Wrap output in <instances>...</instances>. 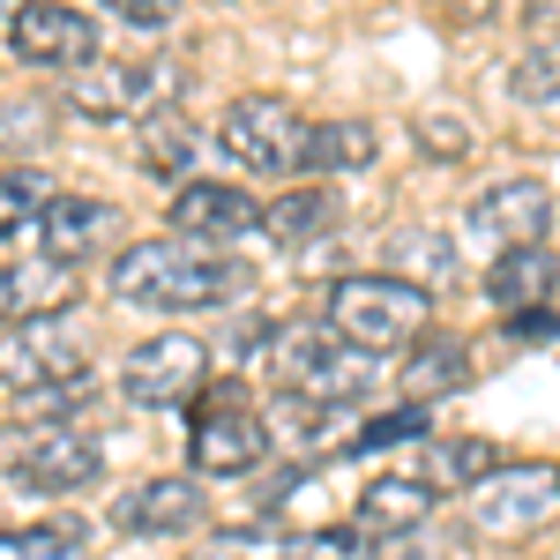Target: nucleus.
I'll use <instances>...</instances> for the list:
<instances>
[{
    "label": "nucleus",
    "mask_w": 560,
    "mask_h": 560,
    "mask_svg": "<svg viewBox=\"0 0 560 560\" xmlns=\"http://www.w3.org/2000/svg\"><path fill=\"white\" fill-rule=\"evenodd\" d=\"M255 269L232 247H195V240H135L113 255L105 292L120 306H150V314H210V306L247 300Z\"/></svg>",
    "instance_id": "1"
},
{
    "label": "nucleus",
    "mask_w": 560,
    "mask_h": 560,
    "mask_svg": "<svg viewBox=\"0 0 560 560\" xmlns=\"http://www.w3.org/2000/svg\"><path fill=\"white\" fill-rule=\"evenodd\" d=\"M269 388L284 404H306V411H345L366 388L382 382V359H366L359 345H345L329 322H292V329H269Z\"/></svg>",
    "instance_id": "2"
},
{
    "label": "nucleus",
    "mask_w": 560,
    "mask_h": 560,
    "mask_svg": "<svg viewBox=\"0 0 560 560\" xmlns=\"http://www.w3.org/2000/svg\"><path fill=\"white\" fill-rule=\"evenodd\" d=\"M329 329L345 345H359L366 359H388L396 345L411 351L433 329V300L411 292L404 277H388V269H359V277L329 284Z\"/></svg>",
    "instance_id": "3"
},
{
    "label": "nucleus",
    "mask_w": 560,
    "mask_h": 560,
    "mask_svg": "<svg viewBox=\"0 0 560 560\" xmlns=\"http://www.w3.org/2000/svg\"><path fill=\"white\" fill-rule=\"evenodd\" d=\"M187 464L202 478H247L269 464V419L240 382H202V396L187 404Z\"/></svg>",
    "instance_id": "4"
},
{
    "label": "nucleus",
    "mask_w": 560,
    "mask_h": 560,
    "mask_svg": "<svg viewBox=\"0 0 560 560\" xmlns=\"http://www.w3.org/2000/svg\"><path fill=\"white\" fill-rule=\"evenodd\" d=\"M217 150L255 179H284L300 173V150H306V120L292 97H269V90H247L217 113Z\"/></svg>",
    "instance_id": "5"
},
{
    "label": "nucleus",
    "mask_w": 560,
    "mask_h": 560,
    "mask_svg": "<svg viewBox=\"0 0 560 560\" xmlns=\"http://www.w3.org/2000/svg\"><path fill=\"white\" fill-rule=\"evenodd\" d=\"M97 471H105V456H97V441L75 433V427H31V419L0 427V478H15V486L38 493V501L83 493Z\"/></svg>",
    "instance_id": "6"
},
{
    "label": "nucleus",
    "mask_w": 560,
    "mask_h": 560,
    "mask_svg": "<svg viewBox=\"0 0 560 560\" xmlns=\"http://www.w3.org/2000/svg\"><path fill=\"white\" fill-rule=\"evenodd\" d=\"M560 523V464H501L471 493V530L486 546H523Z\"/></svg>",
    "instance_id": "7"
},
{
    "label": "nucleus",
    "mask_w": 560,
    "mask_h": 560,
    "mask_svg": "<svg viewBox=\"0 0 560 560\" xmlns=\"http://www.w3.org/2000/svg\"><path fill=\"white\" fill-rule=\"evenodd\" d=\"M83 374H90V329L75 314H38V322L0 329V388L38 396V388L83 382Z\"/></svg>",
    "instance_id": "8"
},
{
    "label": "nucleus",
    "mask_w": 560,
    "mask_h": 560,
    "mask_svg": "<svg viewBox=\"0 0 560 560\" xmlns=\"http://www.w3.org/2000/svg\"><path fill=\"white\" fill-rule=\"evenodd\" d=\"M202 382H210V351L187 329H158L120 359V396L135 411H179L202 396Z\"/></svg>",
    "instance_id": "9"
},
{
    "label": "nucleus",
    "mask_w": 560,
    "mask_h": 560,
    "mask_svg": "<svg viewBox=\"0 0 560 560\" xmlns=\"http://www.w3.org/2000/svg\"><path fill=\"white\" fill-rule=\"evenodd\" d=\"M8 60H23L38 75H75L97 60V23L68 0H23L8 15Z\"/></svg>",
    "instance_id": "10"
},
{
    "label": "nucleus",
    "mask_w": 560,
    "mask_h": 560,
    "mask_svg": "<svg viewBox=\"0 0 560 560\" xmlns=\"http://www.w3.org/2000/svg\"><path fill=\"white\" fill-rule=\"evenodd\" d=\"M75 120H97V128H113V120H142V113H158V105H173V83L158 75V68H128V60H90L68 75V97H60Z\"/></svg>",
    "instance_id": "11"
},
{
    "label": "nucleus",
    "mask_w": 560,
    "mask_h": 560,
    "mask_svg": "<svg viewBox=\"0 0 560 560\" xmlns=\"http://www.w3.org/2000/svg\"><path fill=\"white\" fill-rule=\"evenodd\" d=\"M202 523H210V493H202V478H179V471L142 478L113 501L120 538H195Z\"/></svg>",
    "instance_id": "12"
},
{
    "label": "nucleus",
    "mask_w": 560,
    "mask_h": 560,
    "mask_svg": "<svg viewBox=\"0 0 560 560\" xmlns=\"http://www.w3.org/2000/svg\"><path fill=\"white\" fill-rule=\"evenodd\" d=\"M546 224H553L546 179H501V187L471 195V210H464V232H471L478 247H493V255H509V247H546Z\"/></svg>",
    "instance_id": "13"
},
{
    "label": "nucleus",
    "mask_w": 560,
    "mask_h": 560,
    "mask_svg": "<svg viewBox=\"0 0 560 560\" xmlns=\"http://www.w3.org/2000/svg\"><path fill=\"white\" fill-rule=\"evenodd\" d=\"M433 509H441V493L419 471H388V478H366L359 486L345 530H359L366 546H396V538H419Z\"/></svg>",
    "instance_id": "14"
},
{
    "label": "nucleus",
    "mask_w": 560,
    "mask_h": 560,
    "mask_svg": "<svg viewBox=\"0 0 560 560\" xmlns=\"http://www.w3.org/2000/svg\"><path fill=\"white\" fill-rule=\"evenodd\" d=\"M165 224H173V240H195V247H232L240 232H255V224H261V210H255V195H247V187L187 179V187H173Z\"/></svg>",
    "instance_id": "15"
},
{
    "label": "nucleus",
    "mask_w": 560,
    "mask_h": 560,
    "mask_svg": "<svg viewBox=\"0 0 560 560\" xmlns=\"http://www.w3.org/2000/svg\"><path fill=\"white\" fill-rule=\"evenodd\" d=\"M113 240H120V210H113L105 195H52L45 217H38V255L60 261V269L97 261Z\"/></svg>",
    "instance_id": "16"
},
{
    "label": "nucleus",
    "mask_w": 560,
    "mask_h": 560,
    "mask_svg": "<svg viewBox=\"0 0 560 560\" xmlns=\"http://www.w3.org/2000/svg\"><path fill=\"white\" fill-rule=\"evenodd\" d=\"M382 255H388V277H404V284L427 292V300H441V292L464 284V247H456V232H441V224H396L382 240Z\"/></svg>",
    "instance_id": "17"
},
{
    "label": "nucleus",
    "mask_w": 560,
    "mask_h": 560,
    "mask_svg": "<svg viewBox=\"0 0 560 560\" xmlns=\"http://www.w3.org/2000/svg\"><path fill=\"white\" fill-rule=\"evenodd\" d=\"M68 306H75V269H60L45 255L0 261V329L38 322V314H68Z\"/></svg>",
    "instance_id": "18"
},
{
    "label": "nucleus",
    "mask_w": 560,
    "mask_h": 560,
    "mask_svg": "<svg viewBox=\"0 0 560 560\" xmlns=\"http://www.w3.org/2000/svg\"><path fill=\"white\" fill-rule=\"evenodd\" d=\"M464 382H471V345H464V337L427 329L419 345L396 359V388H404L411 404H441V396H456Z\"/></svg>",
    "instance_id": "19"
},
{
    "label": "nucleus",
    "mask_w": 560,
    "mask_h": 560,
    "mask_svg": "<svg viewBox=\"0 0 560 560\" xmlns=\"http://www.w3.org/2000/svg\"><path fill=\"white\" fill-rule=\"evenodd\" d=\"M269 523H284V538L337 530V471L329 464H292L269 493Z\"/></svg>",
    "instance_id": "20"
},
{
    "label": "nucleus",
    "mask_w": 560,
    "mask_h": 560,
    "mask_svg": "<svg viewBox=\"0 0 560 560\" xmlns=\"http://www.w3.org/2000/svg\"><path fill=\"white\" fill-rule=\"evenodd\" d=\"M553 284H560L553 247H509V255H493V269H486L478 292L501 306V314H523V306H553Z\"/></svg>",
    "instance_id": "21"
},
{
    "label": "nucleus",
    "mask_w": 560,
    "mask_h": 560,
    "mask_svg": "<svg viewBox=\"0 0 560 560\" xmlns=\"http://www.w3.org/2000/svg\"><path fill=\"white\" fill-rule=\"evenodd\" d=\"M382 158V128L374 120H359V113H345V120H306V150H300V173H366Z\"/></svg>",
    "instance_id": "22"
},
{
    "label": "nucleus",
    "mask_w": 560,
    "mask_h": 560,
    "mask_svg": "<svg viewBox=\"0 0 560 560\" xmlns=\"http://www.w3.org/2000/svg\"><path fill=\"white\" fill-rule=\"evenodd\" d=\"M255 232H269L277 247H314V240H337V232H345V202H337L329 187H292V195H277V202L261 210Z\"/></svg>",
    "instance_id": "23"
},
{
    "label": "nucleus",
    "mask_w": 560,
    "mask_h": 560,
    "mask_svg": "<svg viewBox=\"0 0 560 560\" xmlns=\"http://www.w3.org/2000/svg\"><path fill=\"white\" fill-rule=\"evenodd\" d=\"M427 486L433 493H456V486H486V478L501 471L509 456H501V441H486V433H456V441H427Z\"/></svg>",
    "instance_id": "24"
},
{
    "label": "nucleus",
    "mask_w": 560,
    "mask_h": 560,
    "mask_svg": "<svg viewBox=\"0 0 560 560\" xmlns=\"http://www.w3.org/2000/svg\"><path fill=\"white\" fill-rule=\"evenodd\" d=\"M195 120L179 113V105H158V113H142V173L165 179V187H187V165H195Z\"/></svg>",
    "instance_id": "25"
},
{
    "label": "nucleus",
    "mask_w": 560,
    "mask_h": 560,
    "mask_svg": "<svg viewBox=\"0 0 560 560\" xmlns=\"http://www.w3.org/2000/svg\"><path fill=\"white\" fill-rule=\"evenodd\" d=\"M0 560H90V523L83 516H52L0 530Z\"/></svg>",
    "instance_id": "26"
},
{
    "label": "nucleus",
    "mask_w": 560,
    "mask_h": 560,
    "mask_svg": "<svg viewBox=\"0 0 560 560\" xmlns=\"http://www.w3.org/2000/svg\"><path fill=\"white\" fill-rule=\"evenodd\" d=\"M45 202H52V187H45V173H31V165L0 173V247H8L15 232H38Z\"/></svg>",
    "instance_id": "27"
},
{
    "label": "nucleus",
    "mask_w": 560,
    "mask_h": 560,
    "mask_svg": "<svg viewBox=\"0 0 560 560\" xmlns=\"http://www.w3.org/2000/svg\"><path fill=\"white\" fill-rule=\"evenodd\" d=\"M433 433V404H404V411H382L345 441V456H374V448H396V441H427Z\"/></svg>",
    "instance_id": "28"
},
{
    "label": "nucleus",
    "mask_w": 560,
    "mask_h": 560,
    "mask_svg": "<svg viewBox=\"0 0 560 560\" xmlns=\"http://www.w3.org/2000/svg\"><path fill=\"white\" fill-rule=\"evenodd\" d=\"M516 97H530V105H560V38L553 31L516 52Z\"/></svg>",
    "instance_id": "29"
},
{
    "label": "nucleus",
    "mask_w": 560,
    "mask_h": 560,
    "mask_svg": "<svg viewBox=\"0 0 560 560\" xmlns=\"http://www.w3.org/2000/svg\"><path fill=\"white\" fill-rule=\"evenodd\" d=\"M90 404H97V374H83V382H60V388H38V396H23V419H31V427H75Z\"/></svg>",
    "instance_id": "30"
},
{
    "label": "nucleus",
    "mask_w": 560,
    "mask_h": 560,
    "mask_svg": "<svg viewBox=\"0 0 560 560\" xmlns=\"http://www.w3.org/2000/svg\"><path fill=\"white\" fill-rule=\"evenodd\" d=\"M277 560H382V546H366L359 530H306V538H284V553Z\"/></svg>",
    "instance_id": "31"
},
{
    "label": "nucleus",
    "mask_w": 560,
    "mask_h": 560,
    "mask_svg": "<svg viewBox=\"0 0 560 560\" xmlns=\"http://www.w3.org/2000/svg\"><path fill=\"white\" fill-rule=\"evenodd\" d=\"M411 135H419V150H427V158H441V165H456V158L471 150V128H464V120H448V113H419V120H411Z\"/></svg>",
    "instance_id": "32"
},
{
    "label": "nucleus",
    "mask_w": 560,
    "mask_h": 560,
    "mask_svg": "<svg viewBox=\"0 0 560 560\" xmlns=\"http://www.w3.org/2000/svg\"><path fill=\"white\" fill-rule=\"evenodd\" d=\"M560 314L553 306H523V314H501V345H553Z\"/></svg>",
    "instance_id": "33"
},
{
    "label": "nucleus",
    "mask_w": 560,
    "mask_h": 560,
    "mask_svg": "<svg viewBox=\"0 0 560 560\" xmlns=\"http://www.w3.org/2000/svg\"><path fill=\"white\" fill-rule=\"evenodd\" d=\"M105 15H120V23H135V31H173L179 0H105Z\"/></svg>",
    "instance_id": "34"
},
{
    "label": "nucleus",
    "mask_w": 560,
    "mask_h": 560,
    "mask_svg": "<svg viewBox=\"0 0 560 560\" xmlns=\"http://www.w3.org/2000/svg\"><path fill=\"white\" fill-rule=\"evenodd\" d=\"M52 135V113L45 105H8L0 113V142H45Z\"/></svg>",
    "instance_id": "35"
},
{
    "label": "nucleus",
    "mask_w": 560,
    "mask_h": 560,
    "mask_svg": "<svg viewBox=\"0 0 560 560\" xmlns=\"http://www.w3.org/2000/svg\"><path fill=\"white\" fill-rule=\"evenodd\" d=\"M493 8H501V0H441V15H448V23H486Z\"/></svg>",
    "instance_id": "36"
},
{
    "label": "nucleus",
    "mask_w": 560,
    "mask_h": 560,
    "mask_svg": "<svg viewBox=\"0 0 560 560\" xmlns=\"http://www.w3.org/2000/svg\"><path fill=\"white\" fill-rule=\"evenodd\" d=\"M523 15H530L538 31H553V23H560V0H523Z\"/></svg>",
    "instance_id": "37"
},
{
    "label": "nucleus",
    "mask_w": 560,
    "mask_h": 560,
    "mask_svg": "<svg viewBox=\"0 0 560 560\" xmlns=\"http://www.w3.org/2000/svg\"><path fill=\"white\" fill-rule=\"evenodd\" d=\"M210 8H240V0H210Z\"/></svg>",
    "instance_id": "38"
},
{
    "label": "nucleus",
    "mask_w": 560,
    "mask_h": 560,
    "mask_svg": "<svg viewBox=\"0 0 560 560\" xmlns=\"http://www.w3.org/2000/svg\"><path fill=\"white\" fill-rule=\"evenodd\" d=\"M195 560H202V553H195Z\"/></svg>",
    "instance_id": "39"
}]
</instances>
